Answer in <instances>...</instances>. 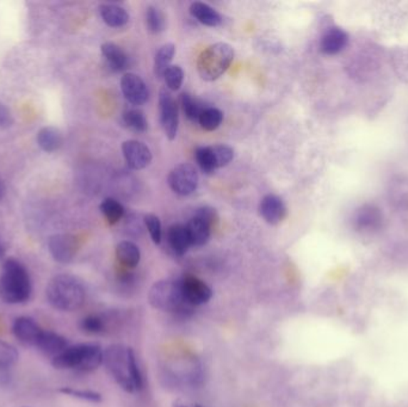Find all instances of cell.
<instances>
[{
	"mask_svg": "<svg viewBox=\"0 0 408 407\" xmlns=\"http://www.w3.org/2000/svg\"><path fill=\"white\" fill-rule=\"evenodd\" d=\"M37 145L44 152L51 153L58 151L63 142V136L60 129L55 127L41 128L36 136Z\"/></svg>",
	"mask_w": 408,
	"mask_h": 407,
	"instance_id": "603a6c76",
	"label": "cell"
},
{
	"mask_svg": "<svg viewBox=\"0 0 408 407\" xmlns=\"http://www.w3.org/2000/svg\"><path fill=\"white\" fill-rule=\"evenodd\" d=\"M122 153L129 168L133 170H143L152 161L150 147L138 140H128L122 145Z\"/></svg>",
	"mask_w": 408,
	"mask_h": 407,
	"instance_id": "7c38bea8",
	"label": "cell"
},
{
	"mask_svg": "<svg viewBox=\"0 0 408 407\" xmlns=\"http://www.w3.org/2000/svg\"><path fill=\"white\" fill-rule=\"evenodd\" d=\"M168 243L175 255H185L191 246L185 226L180 223L172 225L168 231Z\"/></svg>",
	"mask_w": 408,
	"mask_h": 407,
	"instance_id": "d6986e66",
	"label": "cell"
},
{
	"mask_svg": "<svg viewBox=\"0 0 408 407\" xmlns=\"http://www.w3.org/2000/svg\"><path fill=\"white\" fill-rule=\"evenodd\" d=\"M79 243L72 234H54L48 239V250L58 263L68 264L77 255Z\"/></svg>",
	"mask_w": 408,
	"mask_h": 407,
	"instance_id": "9c48e42d",
	"label": "cell"
},
{
	"mask_svg": "<svg viewBox=\"0 0 408 407\" xmlns=\"http://www.w3.org/2000/svg\"><path fill=\"white\" fill-rule=\"evenodd\" d=\"M12 332H14L16 338L19 339V342L24 346L36 348L37 342H39L44 330L31 318L19 316L14 323Z\"/></svg>",
	"mask_w": 408,
	"mask_h": 407,
	"instance_id": "5bb4252c",
	"label": "cell"
},
{
	"mask_svg": "<svg viewBox=\"0 0 408 407\" xmlns=\"http://www.w3.org/2000/svg\"><path fill=\"white\" fill-rule=\"evenodd\" d=\"M58 392L66 396H73L77 399L85 400L90 403H101L102 401V396L99 393L93 392V391H81V389L71 388V387H62L58 389Z\"/></svg>",
	"mask_w": 408,
	"mask_h": 407,
	"instance_id": "d590c367",
	"label": "cell"
},
{
	"mask_svg": "<svg viewBox=\"0 0 408 407\" xmlns=\"http://www.w3.org/2000/svg\"><path fill=\"white\" fill-rule=\"evenodd\" d=\"M173 407H203L200 403H193L189 400L178 399L173 403Z\"/></svg>",
	"mask_w": 408,
	"mask_h": 407,
	"instance_id": "ab89813d",
	"label": "cell"
},
{
	"mask_svg": "<svg viewBox=\"0 0 408 407\" xmlns=\"http://www.w3.org/2000/svg\"><path fill=\"white\" fill-rule=\"evenodd\" d=\"M99 14L103 22L111 28H122L129 22L128 12L118 5L102 4L99 6Z\"/></svg>",
	"mask_w": 408,
	"mask_h": 407,
	"instance_id": "7402d4cb",
	"label": "cell"
},
{
	"mask_svg": "<svg viewBox=\"0 0 408 407\" xmlns=\"http://www.w3.org/2000/svg\"><path fill=\"white\" fill-rule=\"evenodd\" d=\"M101 211L106 218V221L109 222L110 225H115L117 222L120 221L121 218H123L124 208L118 201L115 199H106L101 204Z\"/></svg>",
	"mask_w": 408,
	"mask_h": 407,
	"instance_id": "4316f807",
	"label": "cell"
},
{
	"mask_svg": "<svg viewBox=\"0 0 408 407\" xmlns=\"http://www.w3.org/2000/svg\"><path fill=\"white\" fill-rule=\"evenodd\" d=\"M143 220H145V225H146L147 229L150 232V236L152 240H153V243L159 245L161 243V238H163L160 218H158L157 215L146 214Z\"/></svg>",
	"mask_w": 408,
	"mask_h": 407,
	"instance_id": "8d00e7d4",
	"label": "cell"
},
{
	"mask_svg": "<svg viewBox=\"0 0 408 407\" xmlns=\"http://www.w3.org/2000/svg\"><path fill=\"white\" fill-rule=\"evenodd\" d=\"M81 328L83 331L86 332L88 335H98V333H102L104 331L106 323L101 316L90 314L81 320Z\"/></svg>",
	"mask_w": 408,
	"mask_h": 407,
	"instance_id": "e575fe53",
	"label": "cell"
},
{
	"mask_svg": "<svg viewBox=\"0 0 408 407\" xmlns=\"http://www.w3.org/2000/svg\"><path fill=\"white\" fill-rule=\"evenodd\" d=\"M103 364L117 385L128 393L143 388V378L134 351L122 344H113L104 350Z\"/></svg>",
	"mask_w": 408,
	"mask_h": 407,
	"instance_id": "6da1fadb",
	"label": "cell"
},
{
	"mask_svg": "<svg viewBox=\"0 0 408 407\" xmlns=\"http://www.w3.org/2000/svg\"><path fill=\"white\" fill-rule=\"evenodd\" d=\"M14 124V116L8 106L4 103L0 102V128L6 129Z\"/></svg>",
	"mask_w": 408,
	"mask_h": 407,
	"instance_id": "f35d334b",
	"label": "cell"
},
{
	"mask_svg": "<svg viewBox=\"0 0 408 407\" xmlns=\"http://www.w3.org/2000/svg\"><path fill=\"white\" fill-rule=\"evenodd\" d=\"M116 257L124 268L134 269L139 266L141 252L134 243L124 240L117 245Z\"/></svg>",
	"mask_w": 408,
	"mask_h": 407,
	"instance_id": "cb8c5ba5",
	"label": "cell"
},
{
	"mask_svg": "<svg viewBox=\"0 0 408 407\" xmlns=\"http://www.w3.org/2000/svg\"><path fill=\"white\" fill-rule=\"evenodd\" d=\"M180 106H182L183 111L185 114V116L190 121H198L200 115L203 111V106L200 104L198 99H195L193 95H190L188 92H184L180 96Z\"/></svg>",
	"mask_w": 408,
	"mask_h": 407,
	"instance_id": "83f0119b",
	"label": "cell"
},
{
	"mask_svg": "<svg viewBox=\"0 0 408 407\" xmlns=\"http://www.w3.org/2000/svg\"><path fill=\"white\" fill-rule=\"evenodd\" d=\"M163 79L165 80V84L170 91H178L183 85V80H184V72H183L182 67L178 65L170 66L168 71L165 72Z\"/></svg>",
	"mask_w": 408,
	"mask_h": 407,
	"instance_id": "836d02e7",
	"label": "cell"
},
{
	"mask_svg": "<svg viewBox=\"0 0 408 407\" xmlns=\"http://www.w3.org/2000/svg\"><path fill=\"white\" fill-rule=\"evenodd\" d=\"M349 34L340 28H330L320 40V51L326 55H337L349 44Z\"/></svg>",
	"mask_w": 408,
	"mask_h": 407,
	"instance_id": "9a60e30c",
	"label": "cell"
},
{
	"mask_svg": "<svg viewBox=\"0 0 408 407\" xmlns=\"http://www.w3.org/2000/svg\"><path fill=\"white\" fill-rule=\"evenodd\" d=\"M148 301L153 308L177 316H186L193 313V306L186 301L180 281L161 280L152 286Z\"/></svg>",
	"mask_w": 408,
	"mask_h": 407,
	"instance_id": "5b68a950",
	"label": "cell"
},
{
	"mask_svg": "<svg viewBox=\"0 0 408 407\" xmlns=\"http://www.w3.org/2000/svg\"><path fill=\"white\" fill-rule=\"evenodd\" d=\"M33 291L29 271L15 258H8L0 275V298L10 305L24 303Z\"/></svg>",
	"mask_w": 408,
	"mask_h": 407,
	"instance_id": "7a4b0ae2",
	"label": "cell"
},
{
	"mask_svg": "<svg viewBox=\"0 0 408 407\" xmlns=\"http://www.w3.org/2000/svg\"><path fill=\"white\" fill-rule=\"evenodd\" d=\"M165 16L160 9L148 6L146 10V26L151 33L159 34L165 29Z\"/></svg>",
	"mask_w": 408,
	"mask_h": 407,
	"instance_id": "1f68e13d",
	"label": "cell"
},
{
	"mask_svg": "<svg viewBox=\"0 0 408 407\" xmlns=\"http://www.w3.org/2000/svg\"><path fill=\"white\" fill-rule=\"evenodd\" d=\"M180 281L182 286L183 294L185 296L186 301L190 305L196 307V306H202L212 298V288L204 281L200 280L198 277L193 275H186L183 277Z\"/></svg>",
	"mask_w": 408,
	"mask_h": 407,
	"instance_id": "30bf717a",
	"label": "cell"
},
{
	"mask_svg": "<svg viewBox=\"0 0 408 407\" xmlns=\"http://www.w3.org/2000/svg\"><path fill=\"white\" fill-rule=\"evenodd\" d=\"M259 213L270 225H277L287 216V207L281 197L274 194H269L260 201Z\"/></svg>",
	"mask_w": 408,
	"mask_h": 407,
	"instance_id": "4fadbf2b",
	"label": "cell"
},
{
	"mask_svg": "<svg viewBox=\"0 0 408 407\" xmlns=\"http://www.w3.org/2000/svg\"><path fill=\"white\" fill-rule=\"evenodd\" d=\"M104 351L95 343H81L68 346L58 356L51 358L53 367L60 371L72 369L81 373H91L103 364Z\"/></svg>",
	"mask_w": 408,
	"mask_h": 407,
	"instance_id": "277c9868",
	"label": "cell"
},
{
	"mask_svg": "<svg viewBox=\"0 0 408 407\" xmlns=\"http://www.w3.org/2000/svg\"><path fill=\"white\" fill-rule=\"evenodd\" d=\"M19 358V351L15 346L4 341H0V371H5L15 366Z\"/></svg>",
	"mask_w": 408,
	"mask_h": 407,
	"instance_id": "d6a6232c",
	"label": "cell"
},
{
	"mask_svg": "<svg viewBox=\"0 0 408 407\" xmlns=\"http://www.w3.org/2000/svg\"><path fill=\"white\" fill-rule=\"evenodd\" d=\"M190 14L193 19L202 23L203 26H218L223 22V19L219 12L215 9H213L210 5L205 4L203 1H195L190 6Z\"/></svg>",
	"mask_w": 408,
	"mask_h": 407,
	"instance_id": "ffe728a7",
	"label": "cell"
},
{
	"mask_svg": "<svg viewBox=\"0 0 408 407\" xmlns=\"http://www.w3.org/2000/svg\"><path fill=\"white\" fill-rule=\"evenodd\" d=\"M159 114H160L161 127L170 140H175L178 133L179 115L178 106L171 92L163 89L159 95Z\"/></svg>",
	"mask_w": 408,
	"mask_h": 407,
	"instance_id": "ba28073f",
	"label": "cell"
},
{
	"mask_svg": "<svg viewBox=\"0 0 408 407\" xmlns=\"http://www.w3.org/2000/svg\"><path fill=\"white\" fill-rule=\"evenodd\" d=\"M121 90L123 92L124 99L133 106H143L150 97L146 83L135 73H126L122 76Z\"/></svg>",
	"mask_w": 408,
	"mask_h": 407,
	"instance_id": "8fae6325",
	"label": "cell"
},
{
	"mask_svg": "<svg viewBox=\"0 0 408 407\" xmlns=\"http://www.w3.org/2000/svg\"><path fill=\"white\" fill-rule=\"evenodd\" d=\"M216 170L227 166L234 158V149L228 145L209 146Z\"/></svg>",
	"mask_w": 408,
	"mask_h": 407,
	"instance_id": "f546056e",
	"label": "cell"
},
{
	"mask_svg": "<svg viewBox=\"0 0 408 407\" xmlns=\"http://www.w3.org/2000/svg\"><path fill=\"white\" fill-rule=\"evenodd\" d=\"M48 302L62 312H74L84 305L86 291L84 284L72 275L53 277L47 286Z\"/></svg>",
	"mask_w": 408,
	"mask_h": 407,
	"instance_id": "3957f363",
	"label": "cell"
},
{
	"mask_svg": "<svg viewBox=\"0 0 408 407\" xmlns=\"http://www.w3.org/2000/svg\"><path fill=\"white\" fill-rule=\"evenodd\" d=\"M223 121V114L221 110L218 108H204L203 111L200 113L198 124L204 131H216L221 126Z\"/></svg>",
	"mask_w": 408,
	"mask_h": 407,
	"instance_id": "484cf974",
	"label": "cell"
},
{
	"mask_svg": "<svg viewBox=\"0 0 408 407\" xmlns=\"http://www.w3.org/2000/svg\"><path fill=\"white\" fill-rule=\"evenodd\" d=\"M195 216L202 218V220H204V221L209 223L212 227L213 225H215L216 222H218V214H216L215 209L207 207V206H205V207L198 208Z\"/></svg>",
	"mask_w": 408,
	"mask_h": 407,
	"instance_id": "74e56055",
	"label": "cell"
},
{
	"mask_svg": "<svg viewBox=\"0 0 408 407\" xmlns=\"http://www.w3.org/2000/svg\"><path fill=\"white\" fill-rule=\"evenodd\" d=\"M101 51H102L103 56L106 59V64L113 71L121 72V71L126 69L128 65V56L122 48L118 47L117 44H113V42H106V44H102Z\"/></svg>",
	"mask_w": 408,
	"mask_h": 407,
	"instance_id": "44dd1931",
	"label": "cell"
},
{
	"mask_svg": "<svg viewBox=\"0 0 408 407\" xmlns=\"http://www.w3.org/2000/svg\"><path fill=\"white\" fill-rule=\"evenodd\" d=\"M168 181L173 193L180 196H189L196 191L200 177L193 165L183 163L172 169Z\"/></svg>",
	"mask_w": 408,
	"mask_h": 407,
	"instance_id": "52a82bcc",
	"label": "cell"
},
{
	"mask_svg": "<svg viewBox=\"0 0 408 407\" xmlns=\"http://www.w3.org/2000/svg\"><path fill=\"white\" fill-rule=\"evenodd\" d=\"M5 253H6V248H5L3 240H1V238H0V259L4 258Z\"/></svg>",
	"mask_w": 408,
	"mask_h": 407,
	"instance_id": "60d3db41",
	"label": "cell"
},
{
	"mask_svg": "<svg viewBox=\"0 0 408 407\" xmlns=\"http://www.w3.org/2000/svg\"><path fill=\"white\" fill-rule=\"evenodd\" d=\"M195 159L200 170L207 174V175H212L216 171L215 164L213 160L212 152L209 146H200L197 147L195 151Z\"/></svg>",
	"mask_w": 408,
	"mask_h": 407,
	"instance_id": "4dcf8cb0",
	"label": "cell"
},
{
	"mask_svg": "<svg viewBox=\"0 0 408 407\" xmlns=\"http://www.w3.org/2000/svg\"><path fill=\"white\" fill-rule=\"evenodd\" d=\"M123 122L128 128L136 133H143L148 127L146 117L143 111L138 109L126 110L123 113Z\"/></svg>",
	"mask_w": 408,
	"mask_h": 407,
	"instance_id": "f1b7e54d",
	"label": "cell"
},
{
	"mask_svg": "<svg viewBox=\"0 0 408 407\" xmlns=\"http://www.w3.org/2000/svg\"><path fill=\"white\" fill-rule=\"evenodd\" d=\"M36 348L46 356L54 358L55 356H58V353H61L63 350L68 348V342L65 337L55 332L44 331L37 342Z\"/></svg>",
	"mask_w": 408,
	"mask_h": 407,
	"instance_id": "e0dca14e",
	"label": "cell"
},
{
	"mask_svg": "<svg viewBox=\"0 0 408 407\" xmlns=\"http://www.w3.org/2000/svg\"><path fill=\"white\" fill-rule=\"evenodd\" d=\"M188 236H189L190 243L195 248H200L208 243L212 233V226L193 215L190 218V221L185 225Z\"/></svg>",
	"mask_w": 408,
	"mask_h": 407,
	"instance_id": "ac0fdd59",
	"label": "cell"
},
{
	"mask_svg": "<svg viewBox=\"0 0 408 407\" xmlns=\"http://www.w3.org/2000/svg\"><path fill=\"white\" fill-rule=\"evenodd\" d=\"M4 194H5V186L4 184H3V182L0 181V201H1V199H3V197H4Z\"/></svg>",
	"mask_w": 408,
	"mask_h": 407,
	"instance_id": "b9f144b4",
	"label": "cell"
},
{
	"mask_svg": "<svg viewBox=\"0 0 408 407\" xmlns=\"http://www.w3.org/2000/svg\"><path fill=\"white\" fill-rule=\"evenodd\" d=\"M382 213L372 204L362 206L355 214L354 223L358 231H376L382 226Z\"/></svg>",
	"mask_w": 408,
	"mask_h": 407,
	"instance_id": "2e32d148",
	"label": "cell"
},
{
	"mask_svg": "<svg viewBox=\"0 0 408 407\" xmlns=\"http://www.w3.org/2000/svg\"><path fill=\"white\" fill-rule=\"evenodd\" d=\"M175 54V46L173 44H166L159 48L154 59V74L158 79H163L165 72L171 66V61Z\"/></svg>",
	"mask_w": 408,
	"mask_h": 407,
	"instance_id": "d4e9b609",
	"label": "cell"
},
{
	"mask_svg": "<svg viewBox=\"0 0 408 407\" xmlns=\"http://www.w3.org/2000/svg\"><path fill=\"white\" fill-rule=\"evenodd\" d=\"M233 59L234 49L230 44L218 42L209 46L205 51H202L197 61V69L200 78L207 81L219 79L230 69Z\"/></svg>",
	"mask_w": 408,
	"mask_h": 407,
	"instance_id": "8992f818",
	"label": "cell"
}]
</instances>
